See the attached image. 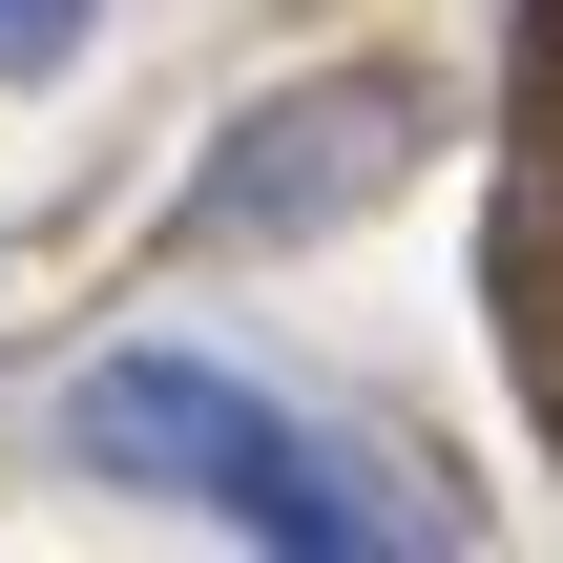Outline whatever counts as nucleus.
Masks as SVG:
<instances>
[{
	"label": "nucleus",
	"mask_w": 563,
	"mask_h": 563,
	"mask_svg": "<svg viewBox=\"0 0 563 563\" xmlns=\"http://www.w3.org/2000/svg\"><path fill=\"white\" fill-rule=\"evenodd\" d=\"M63 460H84V481H125V501H188V522H230V543H272V563H397L418 522H439L418 481L334 460L272 376L167 355V334H125V355H84V376H63Z\"/></svg>",
	"instance_id": "nucleus-1"
},
{
	"label": "nucleus",
	"mask_w": 563,
	"mask_h": 563,
	"mask_svg": "<svg viewBox=\"0 0 563 563\" xmlns=\"http://www.w3.org/2000/svg\"><path fill=\"white\" fill-rule=\"evenodd\" d=\"M418 167H439V63H292V84H251V104L209 125L188 230H209V251H292V230L397 209Z\"/></svg>",
	"instance_id": "nucleus-2"
},
{
	"label": "nucleus",
	"mask_w": 563,
	"mask_h": 563,
	"mask_svg": "<svg viewBox=\"0 0 563 563\" xmlns=\"http://www.w3.org/2000/svg\"><path fill=\"white\" fill-rule=\"evenodd\" d=\"M84 21H104V0H0V84H63V63H84Z\"/></svg>",
	"instance_id": "nucleus-3"
}]
</instances>
